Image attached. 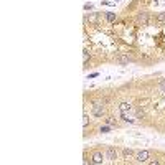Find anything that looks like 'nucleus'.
<instances>
[{
    "mask_svg": "<svg viewBox=\"0 0 165 165\" xmlns=\"http://www.w3.org/2000/svg\"><path fill=\"white\" fill-rule=\"evenodd\" d=\"M149 159H150V152L149 150H137L134 154V160L137 163H147Z\"/></svg>",
    "mask_w": 165,
    "mask_h": 165,
    "instance_id": "obj_1",
    "label": "nucleus"
},
{
    "mask_svg": "<svg viewBox=\"0 0 165 165\" xmlns=\"http://www.w3.org/2000/svg\"><path fill=\"white\" fill-rule=\"evenodd\" d=\"M104 160H106V155H104V152H102V150H94V152L91 154L89 162L94 163V165H101V163H104Z\"/></svg>",
    "mask_w": 165,
    "mask_h": 165,
    "instance_id": "obj_2",
    "label": "nucleus"
},
{
    "mask_svg": "<svg viewBox=\"0 0 165 165\" xmlns=\"http://www.w3.org/2000/svg\"><path fill=\"white\" fill-rule=\"evenodd\" d=\"M104 155H106V160H109V162H116L117 160V155H119V152H117V149H114V147H106L104 149Z\"/></svg>",
    "mask_w": 165,
    "mask_h": 165,
    "instance_id": "obj_3",
    "label": "nucleus"
},
{
    "mask_svg": "<svg viewBox=\"0 0 165 165\" xmlns=\"http://www.w3.org/2000/svg\"><path fill=\"white\" fill-rule=\"evenodd\" d=\"M92 116H94V117H102L104 116V106L101 102L92 104Z\"/></svg>",
    "mask_w": 165,
    "mask_h": 165,
    "instance_id": "obj_4",
    "label": "nucleus"
},
{
    "mask_svg": "<svg viewBox=\"0 0 165 165\" xmlns=\"http://www.w3.org/2000/svg\"><path fill=\"white\" fill-rule=\"evenodd\" d=\"M135 20H137V23H139V25L145 27L147 23H149V13H147V12H140V13L137 15V18H135Z\"/></svg>",
    "mask_w": 165,
    "mask_h": 165,
    "instance_id": "obj_5",
    "label": "nucleus"
},
{
    "mask_svg": "<svg viewBox=\"0 0 165 165\" xmlns=\"http://www.w3.org/2000/svg\"><path fill=\"white\" fill-rule=\"evenodd\" d=\"M119 111H120V112H129V111H132V104H131V102H126V101L120 102V104H119Z\"/></svg>",
    "mask_w": 165,
    "mask_h": 165,
    "instance_id": "obj_6",
    "label": "nucleus"
},
{
    "mask_svg": "<svg viewBox=\"0 0 165 165\" xmlns=\"http://www.w3.org/2000/svg\"><path fill=\"white\" fill-rule=\"evenodd\" d=\"M134 154H135V152H134V150H131V149H122V157H124L126 160L134 159Z\"/></svg>",
    "mask_w": 165,
    "mask_h": 165,
    "instance_id": "obj_7",
    "label": "nucleus"
},
{
    "mask_svg": "<svg viewBox=\"0 0 165 165\" xmlns=\"http://www.w3.org/2000/svg\"><path fill=\"white\" fill-rule=\"evenodd\" d=\"M117 63H120V64H127V63H131V56L119 55V56H117Z\"/></svg>",
    "mask_w": 165,
    "mask_h": 165,
    "instance_id": "obj_8",
    "label": "nucleus"
},
{
    "mask_svg": "<svg viewBox=\"0 0 165 165\" xmlns=\"http://www.w3.org/2000/svg\"><path fill=\"white\" fill-rule=\"evenodd\" d=\"M155 22L159 23V25H162V23H165V12H160V13H157V17H155Z\"/></svg>",
    "mask_w": 165,
    "mask_h": 165,
    "instance_id": "obj_9",
    "label": "nucleus"
},
{
    "mask_svg": "<svg viewBox=\"0 0 165 165\" xmlns=\"http://www.w3.org/2000/svg\"><path fill=\"white\" fill-rule=\"evenodd\" d=\"M106 20L109 23H114L116 20H117V17H116V13H112V12H106Z\"/></svg>",
    "mask_w": 165,
    "mask_h": 165,
    "instance_id": "obj_10",
    "label": "nucleus"
},
{
    "mask_svg": "<svg viewBox=\"0 0 165 165\" xmlns=\"http://www.w3.org/2000/svg\"><path fill=\"white\" fill-rule=\"evenodd\" d=\"M120 117H122V120H126V122H129V124L134 122V119L129 116V112H120Z\"/></svg>",
    "mask_w": 165,
    "mask_h": 165,
    "instance_id": "obj_11",
    "label": "nucleus"
},
{
    "mask_svg": "<svg viewBox=\"0 0 165 165\" xmlns=\"http://www.w3.org/2000/svg\"><path fill=\"white\" fill-rule=\"evenodd\" d=\"M88 124H89V116L84 114L83 116V127H88Z\"/></svg>",
    "mask_w": 165,
    "mask_h": 165,
    "instance_id": "obj_12",
    "label": "nucleus"
},
{
    "mask_svg": "<svg viewBox=\"0 0 165 165\" xmlns=\"http://www.w3.org/2000/svg\"><path fill=\"white\" fill-rule=\"evenodd\" d=\"M106 124H107V126H111V127H114V126H116L114 117H107V119H106Z\"/></svg>",
    "mask_w": 165,
    "mask_h": 165,
    "instance_id": "obj_13",
    "label": "nucleus"
},
{
    "mask_svg": "<svg viewBox=\"0 0 165 165\" xmlns=\"http://www.w3.org/2000/svg\"><path fill=\"white\" fill-rule=\"evenodd\" d=\"M89 22H91V23H96V22H98V13H91V15H89Z\"/></svg>",
    "mask_w": 165,
    "mask_h": 165,
    "instance_id": "obj_14",
    "label": "nucleus"
},
{
    "mask_svg": "<svg viewBox=\"0 0 165 165\" xmlns=\"http://www.w3.org/2000/svg\"><path fill=\"white\" fill-rule=\"evenodd\" d=\"M159 89H160V92H165V79H162V81H160Z\"/></svg>",
    "mask_w": 165,
    "mask_h": 165,
    "instance_id": "obj_15",
    "label": "nucleus"
},
{
    "mask_svg": "<svg viewBox=\"0 0 165 165\" xmlns=\"http://www.w3.org/2000/svg\"><path fill=\"white\" fill-rule=\"evenodd\" d=\"M144 114H145V112H144L142 107H140V109H137V117H144Z\"/></svg>",
    "mask_w": 165,
    "mask_h": 165,
    "instance_id": "obj_16",
    "label": "nucleus"
},
{
    "mask_svg": "<svg viewBox=\"0 0 165 165\" xmlns=\"http://www.w3.org/2000/svg\"><path fill=\"white\" fill-rule=\"evenodd\" d=\"M111 131V126H104V127H101V132H109Z\"/></svg>",
    "mask_w": 165,
    "mask_h": 165,
    "instance_id": "obj_17",
    "label": "nucleus"
},
{
    "mask_svg": "<svg viewBox=\"0 0 165 165\" xmlns=\"http://www.w3.org/2000/svg\"><path fill=\"white\" fill-rule=\"evenodd\" d=\"M91 9H92L91 3H86V5H84V10H91Z\"/></svg>",
    "mask_w": 165,
    "mask_h": 165,
    "instance_id": "obj_18",
    "label": "nucleus"
},
{
    "mask_svg": "<svg viewBox=\"0 0 165 165\" xmlns=\"http://www.w3.org/2000/svg\"><path fill=\"white\" fill-rule=\"evenodd\" d=\"M116 2H117V0H116Z\"/></svg>",
    "mask_w": 165,
    "mask_h": 165,
    "instance_id": "obj_19",
    "label": "nucleus"
}]
</instances>
